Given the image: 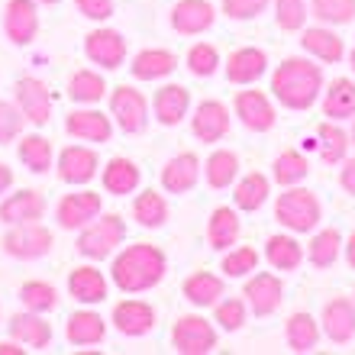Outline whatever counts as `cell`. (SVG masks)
Wrapping results in <instances>:
<instances>
[{
	"label": "cell",
	"instance_id": "19",
	"mask_svg": "<svg viewBox=\"0 0 355 355\" xmlns=\"http://www.w3.org/2000/svg\"><path fill=\"white\" fill-rule=\"evenodd\" d=\"M214 19H216V13L207 0H181V3L171 10V26H175L178 33H184V36H197V33L210 29Z\"/></svg>",
	"mask_w": 355,
	"mask_h": 355
},
{
	"label": "cell",
	"instance_id": "26",
	"mask_svg": "<svg viewBox=\"0 0 355 355\" xmlns=\"http://www.w3.org/2000/svg\"><path fill=\"white\" fill-rule=\"evenodd\" d=\"M65 336L71 346H97V343H103V336H107V327H103L101 313H94V310H78V313L68 317Z\"/></svg>",
	"mask_w": 355,
	"mask_h": 355
},
{
	"label": "cell",
	"instance_id": "49",
	"mask_svg": "<svg viewBox=\"0 0 355 355\" xmlns=\"http://www.w3.org/2000/svg\"><path fill=\"white\" fill-rule=\"evenodd\" d=\"M23 110L19 107H13V103L7 101H0V142H10V139H17L19 130H23Z\"/></svg>",
	"mask_w": 355,
	"mask_h": 355
},
{
	"label": "cell",
	"instance_id": "10",
	"mask_svg": "<svg viewBox=\"0 0 355 355\" xmlns=\"http://www.w3.org/2000/svg\"><path fill=\"white\" fill-rule=\"evenodd\" d=\"M17 107L23 110L29 123L46 126L52 116V94L39 78H19L17 81Z\"/></svg>",
	"mask_w": 355,
	"mask_h": 355
},
{
	"label": "cell",
	"instance_id": "11",
	"mask_svg": "<svg viewBox=\"0 0 355 355\" xmlns=\"http://www.w3.org/2000/svg\"><path fill=\"white\" fill-rule=\"evenodd\" d=\"M85 52L94 65L101 68H120L126 58V39L116 29H94L85 39Z\"/></svg>",
	"mask_w": 355,
	"mask_h": 355
},
{
	"label": "cell",
	"instance_id": "27",
	"mask_svg": "<svg viewBox=\"0 0 355 355\" xmlns=\"http://www.w3.org/2000/svg\"><path fill=\"white\" fill-rule=\"evenodd\" d=\"M239 233H243V223H239L236 210H230V207H216L214 214H210L207 239H210V245H214L216 252H226L230 245H236Z\"/></svg>",
	"mask_w": 355,
	"mask_h": 355
},
{
	"label": "cell",
	"instance_id": "43",
	"mask_svg": "<svg viewBox=\"0 0 355 355\" xmlns=\"http://www.w3.org/2000/svg\"><path fill=\"white\" fill-rule=\"evenodd\" d=\"M310 7H313V17L329 26H343L355 19V0H310Z\"/></svg>",
	"mask_w": 355,
	"mask_h": 355
},
{
	"label": "cell",
	"instance_id": "38",
	"mask_svg": "<svg viewBox=\"0 0 355 355\" xmlns=\"http://www.w3.org/2000/svg\"><path fill=\"white\" fill-rule=\"evenodd\" d=\"M236 207L239 210H259V207L268 200V178L252 171V175H245L239 184H236V194H233Z\"/></svg>",
	"mask_w": 355,
	"mask_h": 355
},
{
	"label": "cell",
	"instance_id": "47",
	"mask_svg": "<svg viewBox=\"0 0 355 355\" xmlns=\"http://www.w3.org/2000/svg\"><path fill=\"white\" fill-rule=\"evenodd\" d=\"M259 265V252H255L252 245H239V249H230V255L223 259V271L230 278H243L249 271H255Z\"/></svg>",
	"mask_w": 355,
	"mask_h": 355
},
{
	"label": "cell",
	"instance_id": "45",
	"mask_svg": "<svg viewBox=\"0 0 355 355\" xmlns=\"http://www.w3.org/2000/svg\"><path fill=\"white\" fill-rule=\"evenodd\" d=\"M216 65H220V52H216V46H210V42H197V46L187 52V68H191V75L210 78L216 71Z\"/></svg>",
	"mask_w": 355,
	"mask_h": 355
},
{
	"label": "cell",
	"instance_id": "25",
	"mask_svg": "<svg viewBox=\"0 0 355 355\" xmlns=\"http://www.w3.org/2000/svg\"><path fill=\"white\" fill-rule=\"evenodd\" d=\"M178 68V58L171 55L168 49H142L139 55L132 58V78L139 81H159V78H168Z\"/></svg>",
	"mask_w": 355,
	"mask_h": 355
},
{
	"label": "cell",
	"instance_id": "24",
	"mask_svg": "<svg viewBox=\"0 0 355 355\" xmlns=\"http://www.w3.org/2000/svg\"><path fill=\"white\" fill-rule=\"evenodd\" d=\"M10 336L23 343V346H33V349H46L52 343V327H49L42 313L29 310V313H17L10 320Z\"/></svg>",
	"mask_w": 355,
	"mask_h": 355
},
{
	"label": "cell",
	"instance_id": "58",
	"mask_svg": "<svg viewBox=\"0 0 355 355\" xmlns=\"http://www.w3.org/2000/svg\"><path fill=\"white\" fill-rule=\"evenodd\" d=\"M352 142H355V126H352Z\"/></svg>",
	"mask_w": 355,
	"mask_h": 355
},
{
	"label": "cell",
	"instance_id": "35",
	"mask_svg": "<svg viewBox=\"0 0 355 355\" xmlns=\"http://www.w3.org/2000/svg\"><path fill=\"white\" fill-rule=\"evenodd\" d=\"M284 336H288V346L294 349V352H313L320 343V327L310 313H294V317L288 320Z\"/></svg>",
	"mask_w": 355,
	"mask_h": 355
},
{
	"label": "cell",
	"instance_id": "48",
	"mask_svg": "<svg viewBox=\"0 0 355 355\" xmlns=\"http://www.w3.org/2000/svg\"><path fill=\"white\" fill-rule=\"evenodd\" d=\"M216 323L226 329V333H236V329L245 323V304L239 297H226L216 304Z\"/></svg>",
	"mask_w": 355,
	"mask_h": 355
},
{
	"label": "cell",
	"instance_id": "40",
	"mask_svg": "<svg viewBox=\"0 0 355 355\" xmlns=\"http://www.w3.org/2000/svg\"><path fill=\"white\" fill-rule=\"evenodd\" d=\"M339 249H343V236H339V230H323V233H317L313 239H310L307 255L317 268H329V265L339 259Z\"/></svg>",
	"mask_w": 355,
	"mask_h": 355
},
{
	"label": "cell",
	"instance_id": "17",
	"mask_svg": "<svg viewBox=\"0 0 355 355\" xmlns=\"http://www.w3.org/2000/svg\"><path fill=\"white\" fill-rule=\"evenodd\" d=\"M97 175V152L85 146H68L58 155V178L65 184H87Z\"/></svg>",
	"mask_w": 355,
	"mask_h": 355
},
{
	"label": "cell",
	"instance_id": "4",
	"mask_svg": "<svg viewBox=\"0 0 355 355\" xmlns=\"http://www.w3.org/2000/svg\"><path fill=\"white\" fill-rule=\"evenodd\" d=\"M126 236V223L120 214H103L101 220H91L87 226H81L78 236V252L85 259H107V255L123 243Z\"/></svg>",
	"mask_w": 355,
	"mask_h": 355
},
{
	"label": "cell",
	"instance_id": "20",
	"mask_svg": "<svg viewBox=\"0 0 355 355\" xmlns=\"http://www.w3.org/2000/svg\"><path fill=\"white\" fill-rule=\"evenodd\" d=\"M268 68V55L262 49H239L226 62V81L233 85H255Z\"/></svg>",
	"mask_w": 355,
	"mask_h": 355
},
{
	"label": "cell",
	"instance_id": "1",
	"mask_svg": "<svg viewBox=\"0 0 355 355\" xmlns=\"http://www.w3.org/2000/svg\"><path fill=\"white\" fill-rule=\"evenodd\" d=\"M165 252L159 245L152 243H136V245H126L116 259H113V284L126 294H139V291H149L155 288L162 278H165Z\"/></svg>",
	"mask_w": 355,
	"mask_h": 355
},
{
	"label": "cell",
	"instance_id": "2",
	"mask_svg": "<svg viewBox=\"0 0 355 355\" xmlns=\"http://www.w3.org/2000/svg\"><path fill=\"white\" fill-rule=\"evenodd\" d=\"M271 91L288 110H310L323 91V71L307 58H284L271 71Z\"/></svg>",
	"mask_w": 355,
	"mask_h": 355
},
{
	"label": "cell",
	"instance_id": "23",
	"mask_svg": "<svg viewBox=\"0 0 355 355\" xmlns=\"http://www.w3.org/2000/svg\"><path fill=\"white\" fill-rule=\"evenodd\" d=\"M155 116H159L162 126H178V123L187 116V107H191V91L184 85H165L155 91Z\"/></svg>",
	"mask_w": 355,
	"mask_h": 355
},
{
	"label": "cell",
	"instance_id": "52",
	"mask_svg": "<svg viewBox=\"0 0 355 355\" xmlns=\"http://www.w3.org/2000/svg\"><path fill=\"white\" fill-rule=\"evenodd\" d=\"M339 184L346 187L349 194H355V159L346 162V168H343V175H339Z\"/></svg>",
	"mask_w": 355,
	"mask_h": 355
},
{
	"label": "cell",
	"instance_id": "55",
	"mask_svg": "<svg viewBox=\"0 0 355 355\" xmlns=\"http://www.w3.org/2000/svg\"><path fill=\"white\" fill-rule=\"evenodd\" d=\"M0 355H23V349L13 346V343H0Z\"/></svg>",
	"mask_w": 355,
	"mask_h": 355
},
{
	"label": "cell",
	"instance_id": "29",
	"mask_svg": "<svg viewBox=\"0 0 355 355\" xmlns=\"http://www.w3.org/2000/svg\"><path fill=\"white\" fill-rule=\"evenodd\" d=\"M184 297L194 304V307H216L220 304V297H223V278H216V275H210V271H194L191 278L184 281Z\"/></svg>",
	"mask_w": 355,
	"mask_h": 355
},
{
	"label": "cell",
	"instance_id": "39",
	"mask_svg": "<svg viewBox=\"0 0 355 355\" xmlns=\"http://www.w3.org/2000/svg\"><path fill=\"white\" fill-rule=\"evenodd\" d=\"M107 94V85H103V78L97 71H75V75L68 78V97L78 103H97Z\"/></svg>",
	"mask_w": 355,
	"mask_h": 355
},
{
	"label": "cell",
	"instance_id": "56",
	"mask_svg": "<svg viewBox=\"0 0 355 355\" xmlns=\"http://www.w3.org/2000/svg\"><path fill=\"white\" fill-rule=\"evenodd\" d=\"M349 62H352V71H355V49H352V55H349Z\"/></svg>",
	"mask_w": 355,
	"mask_h": 355
},
{
	"label": "cell",
	"instance_id": "14",
	"mask_svg": "<svg viewBox=\"0 0 355 355\" xmlns=\"http://www.w3.org/2000/svg\"><path fill=\"white\" fill-rule=\"evenodd\" d=\"M191 130L200 142H220L230 132V110L220 101H200L191 120Z\"/></svg>",
	"mask_w": 355,
	"mask_h": 355
},
{
	"label": "cell",
	"instance_id": "13",
	"mask_svg": "<svg viewBox=\"0 0 355 355\" xmlns=\"http://www.w3.org/2000/svg\"><path fill=\"white\" fill-rule=\"evenodd\" d=\"M236 116L245 123V130L268 132L275 126V107L262 91H239L236 94Z\"/></svg>",
	"mask_w": 355,
	"mask_h": 355
},
{
	"label": "cell",
	"instance_id": "36",
	"mask_svg": "<svg viewBox=\"0 0 355 355\" xmlns=\"http://www.w3.org/2000/svg\"><path fill=\"white\" fill-rule=\"evenodd\" d=\"M265 255H268L271 268H278V271H294L304 262V249L291 236H271L268 245H265Z\"/></svg>",
	"mask_w": 355,
	"mask_h": 355
},
{
	"label": "cell",
	"instance_id": "50",
	"mask_svg": "<svg viewBox=\"0 0 355 355\" xmlns=\"http://www.w3.org/2000/svg\"><path fill=\"white\" fill-rule=\"evenodd\" d=\"M271 0H223V13L230 19H252L259 13H265Z\"/></svg>",
	"mask_w": 355,
	"mask_h": 355
},
{
	"label": "cell",
	"instance_id": "53",
	"mask_svg": "<svg viewBox=\"0 0 355 355\" xmlns=\"http://www.w3.org/2000/svg\"><path fill=\"white\" fill-rule=\"evenodd\" d=\"M10 184H13V171H10L7 165L0 162V194H3V191H7Z\"/></svg>",
	"mask_w": 355,
	"mask_h": 355
},
{
	"label": "cell",
	"instance_id": "41",
	"mask_svg": "<svg viewBox=\"0 0 355 355\" xmlns=\"http://www.w3.org/2000/svg\"><path fill=\"white\" fill-rule=\"evenodd\" d=\"M317 136H320V142H317L320 159L327 162V165H336V162L346 159V152H349V136L339 130V126H333V123H323Z\"/></svg>",
	"mask_w": 355,
	"mask_h": 355
},
{
	"label": "cell",
	"instance_id": "18",
	"mask_svg": "<svg viewBox=\"0 0 355 355\" xmlns=\"http://www.w3.org/2000/svg\"><path fill=\"white\" fill-rule=\"evenodd\" d=\"M323 333L333 343H349L355 336V300L349 297H333L323 307Z\"/></svg>",
	"mask_w": 355,
	"mask_h": 355
},
{
	"label": "cell",
	"instance_id": "37",
	"mask_svg": "<svg viewBox=\"0 0 355 355\" xmlns=\"http://www.w3.org/2000/svg\"><path fill=\"white\" fill-rule=\"evenodd\" d=\"M204 175H207V184L210 187H230L239 175V159H236L230 149H216L204 165Z\"/></svg>",
	"mask_w": 355,
	"mask_h": 355
},
{
	"label": "cell",
	"instance_id": "46",
	"mask_svg": "<svg viewBox=\"0 0 355 355\" xmlns=\"http://www.w3.org/2000/svg\"><path fill=\"white\" fill-rule=\"evenodd\" d=\"M275 19L288 33L300 29L304 19H307V0H275Z\"/></svg>",
	"mask_w": 355,
	"mask_h": 355
},
{
	"label": "cell",
	"instance_id": "9",
	"mask_svg": "<svg viewBox=\"0 0 355 355\" xmlns=\"http://www.w3.org/2000/svg\"><path fill=\"white\" fill-rule=\"evenodd\" d=\"M243 297L249 300L255 317H271L275 310L281 307V297H284V284H281L271 271H259L255 278L245 281Z\"/></svg>",
	"mask_w": 355,
	"mask_h": 355
},
{
	"label": "cell",
	"instance_id": "21",
	"mask_svg": "<svg viewBox=\"0 0 355 355\" xmlns=\"http://www.w3.org/2000/svg\"><path fill=\"white\" fill-rule=\"evenodd\" d=\"M197 178H200V162H197L194 152H181L162 168V184L171 194H187L197 184Z\"/></svg>",
	"mask_w": 355,
	"mask_h": 355
},
{
	"label": "cell",
	"instance_id": "7",
	"mask_svg": "<svg viewBox=\"0 0 355 355\" xmlns=\"http://www.w3.org/2000/svg\"><path fill=\"white\" fill-rule=\"evenodd\" d=\"M110 113H113V120L120 123L123 132L136 136L149 123V101L136 87L120 85V87H113V94H110Z\"/></svg>",
	"mask_w": 355,
	"mask_h": 355
},
{
	"label": "cell",
	"instance_id": "12",
	"mask_svg": "<svg viewBox=\"0 0 355 355\" xmlns=\"http://www.w3.org/2000/svg\"><path fill=\"white\" fill-rule=\"evenodd\" d=\"M3 29L17 46H29L39 33L36 0H10L7 10H3Z\"/></svg>",
	"mask_w": 355,
	"mask_h": 355
},
{
	"label": "cell",
	"instance_id": "15",
	"mask_svg": "<svg viewBox=\"0 0 355 355\" xmlns=\"http://www.w3.org/2000/svg\"><path fill=\"white\" fill-rule=\"evenodd\" d=\"M46 214V197L39 194V191H17V194H10L3 204H0V223H36L42 220Z\"/></svg>",
	"mask_w": 355,
	"mask_h": 355
},
{
	"label": "cell",
	"instance_id": "33",
	"mask_svg": "<svg viewBox=\"0 0 355 355\" xmlns=\"http://www.w3.org/2000/svg\"><path fill=\"white\" fill-rule=\"evenodd\" d=\"M17 155H19V162H23L29 171H36V175L52 168V142H49L46 136H39V132L19 139Z\"/></svg>",
	"mask_w": 355,
	"mask_h": 355
},
{
	"label": "cell",
	"instance_id": "44",
	"mask_svg": "<svg viewBox=\"0 0 355 355\" xmlns=\"http://www.w3.org/2000/svg\"><path fill=\"white\" fill-rule=\"evenodd\" d=\"M310 171V162L300 155V152H281L278 159H275V181L284 187L297 184V181H304Z\"/></svg>",
	"mask_w": 355,
	"mask_h": 355
},
{
	"label": "cell",
	"instance_id": "5",
	"mask_svg": "<svg viewBox=\"0 0 355 355\" xmlns=\"http://www.w3.org/2000/svg\"><path fill=\"white\" fill-rule=\"evenodd\" d=\"M52 233H49L46 226L36 223H13L10 226V233L3 236V252L10 259H19V262H33V259H42L49 255L52 249Z\"/></svg>",
	"mask_w": 355,
	"mask_h": 355
},
{
	"label": "cell",
	"instance_id": "57",
	"mask_svg": "<svg viewBox=\"0 0 355 355\" xmlns=\"http://www.w3.org/2000/svg\"><path fill=\"white\" fill-rule=\"evenodd\" d=\"M39 3H58V0H39Z\"/></svg>",
	"mask_w": 355,
	"mask_h": 355
},
{
	"label": "cell",
	"instance_id": "3",
	"mask_svg": "<svg viewBox=\"0 0 355 355\" xmlns=\"http://www.w3.org/2000/svg\"><path fill=\"white\" fill-rule=\"evenodd\" d=\"M275 220L281 226H288L291 233H307L320 223V200L313 191H304V187H291L278 197L275 204Z\"/></svg>",
	"mask_w": 355,
	"mask_h": 355
},
{
	"label": "cell",
	"instance_id": "16",
	"mask_svg": "<svg viewBox=\"0 0 355 355\" xmlns=\"http://www.w3.org/2000/svg\"><path fill=\"white\" fill-rule=\"evenodd\" d=\"M113 323L123 336H146L155 329V310L146 300H123L113 307Z\"/></svg>",
	"mask_w": 355,
	"mask_h": 355
},
{
	"label": "cell",
	"instance_id": "34",
	"mask_svg": "<svg viewBox=\"0 0 355 355\" xmlns=\"http://www.w3.org/2000/svg\"><path fill=\"white\" fill-rule=\"evenodd\" d=\"M103 187L110 194H132L139 187V168L130 159H110L103 168Z\"/></svg>",
	"mask_w": 355,
	"mask_h": 355
},
{
	"label": "cell",
	"instance_id": "30",
	"mask_svg": "<svg viewBox=\"0 0 355 355\" xmlns=\"http://www.w3.org/2000/svg\"><path fill=\"white\" fill-rule=\"evenodd\" d=\"M300 46H304V52H310V55H317L320 62H343V55H346V46H343V39L333 33V29H307L304 36H300Z\"/></svg>",
	"mask_w": 355,
	"mask_h": 355
},
{
	"label": "cell",
	"instance_id": "31",
	"mask_svg": "<svg viewBox=\"0 0 355 355\" xmlns=\"http://www.w3.org/2000/svg\"><path fill=\"white\" fill-rule=\"evenodd\" d=\"M323 113L333 116V120H349V116H355V85L349 78H336V81L327 87Z\"/></svg>",
	"mask_w": 355,
	"mask_h": 355
},
{
	"label": "cell",
	"instance_id": "42",
	"mask_svg": "<svg viewBox=\"0 0 355 355\" xmlns=\"http://www.w3.org/2000/svg\"><path fill=\"white\" fill-rule=\"evenodd\" d=\"M19 300H23V307L26 310L49 313V310H55L58 294H55L52 284H46V281H26V284L19 288Z\"/></svg>",
	"mask_w": 355,
	"mask_h": 355
},
{
	"label": "cell",
	"instance_id": "6",
	"mask_svg": "<svg viewBox=\"0 0 355 355\" xmlns=\"http://www.w3.org/2000/svg\"><path fill=\"white\" fill-rule=\"evenodd\" d=\"M171 343L181 355H207L216 349V329L197 313L178 317L175 329H171Z\"/></svg>",
	"mask_w": 355,
	"mask_h": 355
},
{
	"label": "cell",
	"instance_id": "22",
	"mask_svg": "<svg viewBox=\"0 0 355 355\" xmlns=\"http://www.w3.org/2000/svg\"><path fill=\"white\" fill-rule=\"evenodd\" d=\"M65 130L71 132L75 139H85V142H110L113 123H110V116H103L101 110H75L65 120Z\"/></svg>",
	"mask_w": 355,
	"mask_h": 355
},
{
	"label": "cell",
	"instance_id": "32",
	"mask_svg": "<svg viewBox=\"0 0 355 355\" xmlns=\"http://www.w3.org/2000/svg\"><path fill=\"white\" fill-rule=\"evenodd\" d=\"M132 220L146 230H159L165 220H168V204H165V197L159 191H142L136 197V204H132Z\"/></svg>",
	"mask_w": 355,
	"mask_h": 355
},
{
	"label": "cell",
	"instance_id": "8",
	"mask_svg": "<svg viewBox=\"0 0 355 355\" xmlns=\"http://www.w3.org/2000/svg\"><path fill=\"white\" fill-rule=\"evenodd\" d=\"M97 216H101V194L97 191L65 194L55 207V220L62 230H81V226H87Z\"/></svg>",
	"mask_w": 355,
	"mask_h": 355
},
{
	"label": "cell",
	"instance_id": "54",
	"mask_svg": "<svg viewBox=\"0 0 355 355\" xmlns=\"http://www.w3.org/2000/svg\"><path fill=\"white\" fill-rule=\"evenodd\" d=\"M346 259H349V268H355V233L349 236V243H346Z\"/></svg>",
	"mask_w": 355,
	"mask_h": 355
},
{
	"label": "cell",
	"instance_id": "51",
	"mask_svg": "<svg viewBox=\"0 0 355 355\" xmlns=\"http://www.w3.org/2000/svg\"><path fill=\"white\" fill-rule=\"evenodd\" d=\"M78 10L87 19H107L113 17V0H78Z\"/></svg>",
	"mask_w": 355,
	"mask_h": 355
},
{
	"label": "cell",
	"instance_id": "28",
	"mask_svg": "<svg viewBox=\"0 0 355 355\" xmlns=\"http://www.w3.org/2000/svg\"><path fill=\"white\" fill-rule=\"evenodd\" d=\"M68 291L81 304H101V300H107V278L97 268L85 265V268H75L68 275Z\"/></svg>",
	"mask_w": 355,
	"mask_h": 355
}]
</instances>
